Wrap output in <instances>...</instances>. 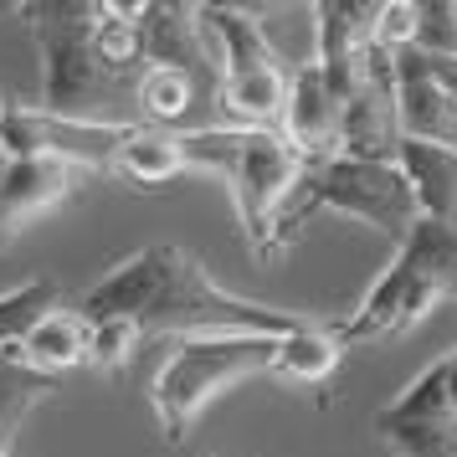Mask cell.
<instances>
[{"label": "cell", "mask_w": 457, "mask_h": 457, "mask_svg": "<svg viewBox=\"0 0 457 457\" xmlns=\"http://www.w3.org/2000/svg\"><path fill=\"white\" fill-rule=\"evenodd\" d=\"M401 113H395V52L375 42L339 98V154L395 165Z\"/></svg>", "instance_id": "30bf717a"}, {"label": "cell", "mask_w": 457, "mask_h": 457, "mask_svg": "<svg viewBox=\"0 0 457 457\" xmlns=\"http://www.w3.org/2000/svg\"><path fill=\"white\" fill-rule=\"evenodd\" d=\"M278 134H283L303 160H329V154H339V98H334V87L324 83L319 62L293 67L288 104H283Z\"/></svg>", "instance_id": "5bb4252c"}, {"label": "cell", "mask_w": 457, "mask_h": 457, "mask_svg": "<svg viewBox=\"0 0 457 457\" xmlns=\"http://www.w3.org/2000/svg\"><path fill=\"white\" fill-rule=\"evenodd\" d=\"M186 170L180 160V145H175V134L165 129H149V124H134V134L124 139L119 149V160H113V175H124L134 186H165Z\"/></svg>", "instance_id": "d6986e66"}, {"label": "cell", "mask_w": 457, "mask_h": 457, "mask_svg": "<svg viewBox=\"0 0 457 457\" xmlns=\"http://www.w3.org/2000/svg\"><path fill=\"white\" fill-rule=\"evenodd\" d=\"M268 365H272V339H262V334H190V339H175L154 386H149L160 436L170 447L186 442L195 416L206 411L216 395L237 386L242 375H262Z\"/></svg>", "instance_id": "8992f818"}, {"label": "cell", "mask_w": 457, "mask_h": 457, "mask_svg": "<svg viewBox=\"0 0 457 457\" xmlns=\"http://www.w3.org/2000/svg\"><path fill=\"white\" fill-rule=\"evenodd\" d=\"M0 457H11V447H0Z\"/></svg>", "instance_id": "d4e9b609"}, {"label": "cell", "mask_w": 457, "mask_h": 457, "mask_svg": "<svg viewBox=\"0 0 457 457\" xmlns=\"http://www.w3.org/2000/svg\"><path fill=\"white\" fill-rule=\"evenodd\" d=\"M319 211H339L375 227L380 237H391L395 247L406 242V231L421 221L411 180L401 175V165H380V160H350V154H329V160H309L293 195L283 201L278 221L268 231V252L262 262H272L278 252H288V242L303 231L309 216Z\"/></svg>", "instance_id": "3957f363"}, {"label": "cell", "mask_w": 457, "mask_h": 457, "mask_svg": "<svg viewBox=\"0 0 457 457\" xmlns=\"http://www.w3.org/2000/svg\"><path fill=\"white\" fill-rule=\"evenodd\" d=\"M175 145H180L186 170H211L216 180H227L247 252L262 257L272 221H278V211L293 195L309 160L278 129H195V134H175Z\"/></svg>", "instance_id": "277c9868"}, {"label": "cell", "mask_w": 457, "mask_h": 457, "mask_svg": "<svg viewBox=\"0 0 457 457\" xmlns=\"http://www.w3.org/2000/svg\"><path fill=\"white\" fill-rule=\"evenodd\" d=\"M134 124H83V119H57L46 108L11 104L0 108V149L16 160H62L72 170H104L113 175V160Z\"/></svg>", "instance_id": "9c48e42d"}, {"label": "cell", "mask_w": 457, "mask_h": 457, "mask_svg": "<svg viewBox=\"0 0 457 457\" xmlns=\"http://www.w3.org/2000/svg\"><path fill=\"white\" fill-rule=\"evenodd\" d=\"M139 339H145V329H139V324H129V319L87 324V365H98V370H119V365L134 360Z\"/></svg>", "instance_id": "7402d4cb"}, {"label": "cell", "mask_w": 457, "mask_h": 457, "mask_svg": "<svg viewBox=\"0 0 457 457\" xmlns=\"http://www.w3.org/2000/svg\"><path fill=\"white\" fill-rule=\"evenodd\" d=\"M57 309H62V288L52 278H31L21 288L0 293V350H21L26 334Z\"/></svg>", "instance_id": "44dd1931"}, {"label": "cell", "mask_w": 457, "mask_h": 457, "mask_svg": "<svg viewBox=\"0 0 457 457\" xmlns=\"http://www.w3.org/2000/svg\"><path fill=\"white\" fill-rule=\"evenodd\" d=\"M57 391V380L42 375L21 350H0V447H11L16 432L26 427V416Z\"/></svg>", "instance_id": "e0dca14e"}, {"label": "cell", "mask_w": 457, "mask_h": 457, "mask_svg": "<svg viewBox=\"0 0 457 457\" xmlns=\"http://www.w3.org/2000/svg\"><path fill=\"white\" fill-rule=\"evenodd\" d=\"M104 0H26L16 16H26L31 37L42 46V108L57 119L83 124H139L124 119L134 108V83L113 78L93 57V21Z\"/></svg>", "instance_id": "7a4b0ae2"}, {"label": "cell", "mask_w": 457, "mask_h": 457, "mask_svg": "<svg viewBox=\"0 0 457 457\" xmlns=\"http://www.w3.org/2000/svg\"><path fill=\"white\" fill-rule=\"evenodd\" d=\"M421 52L457 57V0H416V42Z\"/></svg>", "instance_id": "603a6c76"}, {"label": "cell", "mask_w": 457, "mask_h": 457, "mask_svg": "<svg viewBox=\"0 0 457 457\" xmlns=\"http://www.w3.org/2000/svg\"><path fill=\"white\" fill-rule=\"evenodd\" d=\"M201 26L221 52V108L237 129H278L288 104L293 72L283 67L278 46L268 42L262 21L242 5H195Z\"/></svg>", "instance_id": "52a82bcc"}, {"label": "cell", "mask_w": 457, "mask_h": 457, "mask_svg": "<svg viewBox=\"0 0 457 457\" xmlns=\"http://www.w3.org/2000/svg\"><path fill=\"white\" fill-rule=\"evenodd\" d=\"M395 165L411 180L421 216H432L442 227H457V154L453 149L421 145V139H401Z\"/></svg>", "instance_id": "9a60e30c"}, {"label": "cell", "mask_w": 457, "mask_h": 457, "mask_svg": "<svg viewBox=\"0 0 457 457\" xmlns=\"http://www.w3.org/2000/svg\"><path fill=\"white\" fill-rule=\"evenodd\" d=\"M145 67H170L190 78L195 98L201 93H221V52L201 26V11L186 0H149L145 5Z\"/></svg>", "instance_id": "7c38bea8"}, {"label": "cell", "mask_w": 457, "mask_h": 457, "mask_svg": "<svg viewBox=\"0 0 457 457\" xmlns=\"http://www.w3.org/2000/svg\"><path fill=\"white\" fill-rule=\"evenodd\" d=\"M21 354L42 375L57 380L62 370H72V365H83V360H87V319H83V313H72V309L46 313L42 324L21 339Z\"/></svg>", "instance_id": "ac0fdd59"}, {"label": "cell", "mask_w": 457, "mask_h": 457, "mask_svg": "<svg viewBox=\"0 0 457 457\" xmlns=\"http://www.w3.org/2000/svg\"><path fill=\"white\" fill-rule=\"evenodd\" d=\"M375 42L386 46V52H406L416 42V0H380Z\"/></svg>", "instance_id": "cb8c5ba5"}, {"label": "cell", "mask_w": 457, "mask_h": 457, "mask_svg": "<svg viewBox=\"0 0 457 457\" xmlns=\"http://www.w3.org/2000/svg\"><path fill=\"white\" fill-rule=\"evenodd\" d=\"M190 108H195L190 78L170 72V67H145L139 72V83H134V113H139V124L170 134V124H186Z\"/></svg>", "instance_id": "ffe728a7"}, {"label": "cell", "mask_w": 457, "mask_h": 457, "mask_svg": "<svg viewBox=\"0 0 457 457\" xmlns=\"http://www.w3.org/2000/svg\"><path fill=\"white\" fill-rule=\"evenodd\" d=\"M370 432L395 457H457V350L406 380V391L375 411Z\"/></svg>", "instance_id": "ba28073f"}, {"label": "cell", "mask_w": 457, "mask_h": 457, "mask_svg": "<svg viewBox=\"0 0 457 457\" xmlns=\"http://www.w3.org/2000/svg\"><path fill=\"white\" fill-rule=\"evenodd\" d=\"M395 113L401 139L457 154V57H436L421 46L395 52Z\"/></svg>", "instance_id": "8fae6325"}, {"label": "cell", "mask_w": 457, "mask_h": 457, "mask_svg": "<svg viewBox=\"0 0 457 457\" xmlns=\"http://www.w3.org/2000/svg\"><path fill=\"white\" fill-rule=\"evenodd\" d=\"M453 288H457V227H442L432 216H421L406 231V242L395 247L391 268L380 272L370 283V293L354 303V313L334 324V339L345 350H354V345H375V339L406 334Z\"/></svg>", "instance_id": "5b68a950"}, {"label": "cell", "mask_w": 457, "mask_h": 457, "mask_svg": "<svg viewBox=\"0 0 457 457\" xmlns=\"http://www.w3.org/2000/svg\"><path fill=\"white\" fill-rule=\"evenodd\" d=\"M83 319L104 324V319H129L145 334H262V339H283V334L313 324L309 313L272 309V303H252L242 293L221 288L206 272V262L186 252L180 242H149L119 268H108L83 298Z\"/></svg>", "instance_id": "6da1fadb"}, {"label": "cell", "mask_w": 457, "mask_h": 457, "mask_svg": "<svg viewBox=\"0 0 457 457\" xmlns=\"http://www.w3.org/2000/svg\"><path fill=\"white\" fill-rule=\"evenodd\" d=\"M345 360V345L334 339V329L324 324H303V329L272 339V375H283L293 386H324Z\"/></svg>", "instance_id": "2e32d148"}, {"label": "cell", "mask_w": 457, "mask_h": 457, "mask_svg": "<svg viewBox=\"0 0 457 457\" xmlns=\"http://www.w3.org/2000/svg\"><path fill=\"white\" fill-rule=\"evenodd\" d=\"M5 104H11V87H0V108ZM67 190H72V165H62V160H16V154L0 149V247L31 216L62 206Z\"/></svg>", "instance_id": "4fadbf2b"}, {"label": "cell", "mask_w": 457, "mask_h": 457, "mask_svg": "<svg viewBox=\"0 0 457 457\" xmlns=\"http://www.w3.org/2000/svg\"><path fill=\"white\" fill-rule=\"evenodd\" d=\"M453 293H457V288H453Z\"/></svg>", "instance_id": "484cf974"}]
</instances>
